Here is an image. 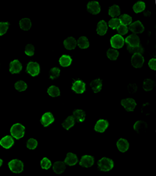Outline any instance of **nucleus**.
Segmentation results:
<instances>
[{"mask_svg":"<svg viewBox=\"0 0 156 176\" xmlns=\"http://www.w3.org/2000/svg\"><path fill=\"white\" fill-rule=\"evenodd\" d=\"M98 169H99L100 171H102V172H109V171L112 170L114 166V164L112 160L107 157H103L98 161Z\"/></svg>","mask_w":156,"mask_h":176,"instance_id":"f257e3e1","label":"nucleus"},{"mask_svg":"<svg viewBox=\"0 0 156 176\" xmlns=\"http://www.w3.org/2000/svg\"><path fill=\"white\" fill-rule=\"evenodd\" d=\"M24 126L20 124H15L11 127L10 133L13 138L20 140V138H22L24 135Z\"/></svg>","mask_w":156,"mask_h":176,"instance_id":"f03ea898","label":"nucleus"},{"mask_svg":"<svg viewBox=\"0 0 156 176\" xmlns=\"http://www.w3.org/2000/svg\"><path fill=\"white\" fill-rule=\"evenodd\" d=\"M9 168L14 173H20L23 170V164L19 160H13L9 163Z\"/></svg>","mask_w":156,"mask_h":176,"instance_id":"7ed1b4c3","label":"nucleus"},{"mask_svg":"<svg viewBox=\"0 0 156 176\" xmlns=\"http://www.w3.org/2000/svg\"><path fill=\"white\" fill-rule=\"evenodd\" d=\"M124 41H124V38L120 35H114L110 39L111 46L114 49H120V48H122L124 45Z\"/></svg>","mask_w":156,"mask_h":176,"instance_id":"20e7f679","label":"nucleus"},{"mask_svg":"<svg viewBox=\"0 0 156 176\" xmlns=\"http://www.w3.org/2000/svg\"><path fill=\"white\" fill-rule=\"evenodd\" d=\"M26 71L31 76H37L40 73L39 64L36 62H30V63H28V67H27Z\"/></svg>","mask_w":156,"mask_h":176,"instance_id":"39448f33","label":"nucleus"},{"mask_svg":"<svg viewBox=\"0 0 156 176\" xmlns=\"http://www.w3.org/2000/svg\"><path fill=\"white\" fill-rule=\"evenodd\" d=\"M121 104L124 108L127 110V111H133L136 107L137 103L133 99L127 98L124 99V100H121Z\"/></svg>","mask_w":156,"mask_h":176,"instance_id":"423d86ee","label":"nucleus"},{"mask_svg":"<svg viewBox=\"0 0 156 176\" xmlns=\"http://www.w3.org/2000/svg\"><path fill=\"white\" fill-rule=\"evenodd\" d=\"M144 60L142 55L140 53H134L131 58V63L134 68H140L143 66Z\"/></svg>","mask_w":156,"mask_h":176,"instance_id":"0eeeda50","label":"nucleus"},{"mask_svg":"<svg viewBox=\"0 0 156 176\" xmlns=\"http://www.w3.org/2000/svg\"><path fill=\"white\" fill-rule=\"evenodd\" d=\"M128 29H130L132 32H133V34H138V33H142L144 31V28L142 25V24L141 23V21L137 20L134 23H132L130 25H129Z\"/></svg>","mask_w":156,"mask_h":176,"instance_id":"6e6552de","label":"nucleus"},{"mask_svg":"<svg viewBox=\"0 0 156 176\" xmlns=\"http://www.w3.org/2000/svg\"><path fill=\"white\" fill-rule=\"evenodd\" d=\"M94 162H95V160H94L93 157L89 156V155H84V156H83L81 157V160L79 164L82 167L90 168L93 165Z\"/></svg>","mask_w":156,"mask_h":176,"instance_id":"1a4fd4ad","label":"nucleus"},{"mask_svg":"<svg viewBox=\"0 0 156 176\" xmlns=\"http://www.w3.org/2000/svg\"><path fill=\"white\" fill-rule=\"evenodd\" d=\"M87 11L89 13L92 14H98L100 13L101 10V8H100V5L98 2L95 1H91L89 2L88 4H87Z\"/></svg>","mask_w":156,"mask_h":176,"instance_id":"9d476101","label":"nucleus"},{"mask_svg":"<svg viewBox=\"0 0 156 176\" xmlns=\"http://www.w3.org/2000/svg\"><path fill=\"white\" fill-rule=\"evenodd\" d=\"M54 117L50 112H47V113H44L41 117V122L43 126L44 127H47L49 126V124H52V122L54 121Z\"/></svg>","mask_w":156,"mask_h":176,"instance_id":"9b49d317","label":"nucleus"},{"mask_svg":"<svg viewBox=\"0 0 156 176\" xmlns=\"http://www.w3.org/2000/svg\"><path fill=\"white\" fill-rule=\"evenodd\" d=\"M124 41L130 46H138L140 45V38L136 34L129 35Z\"/></svg>","mask_w":156,"mask_h":176,"instance_id":"f8f14e48","label":"nucleus"},{"mask_svg":"<svg viewBox=\"0 0 156 176\" xmlns=\"http://www.w3.org/2000/svg\"><path fill=\"white\" fill-rule=\"evenodd\" d=\"M109 126V122L106 120L101 119L97 121L95 126V130L98 132H104Z\"/></svg>","mask_w":156,"mask_h":176,"instance_id":"ddd939ff","label":"nucleus"},{"mask_svg":"<svg viewBox=\"0 0 156 176\" xmlns=\"http://www.w3.org/2000/svg\"><path fill=\"white\" fill-rule=\"evenodd\" d=\"M22 70V64L18 60L12 61L9 65V71L11 74H18Z\"/></svg>","mask_w":156,"mask_h":176,"instance_id":"4468645a","label":"nucleus"},{"mask_svg":"<svg viewBox=\"0 0 156 176\" xmlns=\"http://www.w3.org/2000/svg\"><path fill=\"white\" fill-rule=\"evenodd\" d=\"M72 90L77 93H83L85 91V84L82 81H75L72 85Z\"/></svg>","mask_w":156,"mask_h":176,"instance_id":"2eb2a0df","label":"nucleus"},{"mask_svg":"<svg viewBox=\"0 0 156 176\" xmlns=\"http://www.w3.org/2000/svg\"><path fill=\"white\" fill-rule=\"evenodd\" d=\"M14 144V140L10 135H6L0 140V145L5 149H9Z\"/></svg>","mask_w":156,"mask_h":176,"instance_id":"dca6fc26","label":"nucleus"},{"mask_svg":"<svg viewBox=\"0 0 156 176\" xmlns=\"http://www.w3.org/2000/svg\"><path fill=\"white\" fill-rule=\"evenodd\" d=\"M63 44H64L65 48L66 49L72 50V49H75L76 46H77V41L73 37H69V38H67L63 41Z\"/></svg>","mask_w":156,"mask_h":176,"instance_id":"f3484780","label":"nucleus"},{"mask_svg":"<svg viewBox=\"0 0 156 176\" xmlns=\"http://www.w3.org/2000/svg\"><path fill=\"white\" fill-rule=\"evenodd\" d=\"M77 162H78L77 157L76 156L74 153H67V155H66V159H65V161H64L65 164H68L69 166H73V165H75Z\"/></svg>","mask_w":156,"mask_h":176,"instance_id":"a211bd4d","label":"nucleus"},{"mask_svg":"<svg viewBox=\"0 0 156 176\" xmlns=\"http://www.w3.org/2000/svg\"><path fill=\"white\" fill-rule=\"evenodd\" d=\"M85 112L83 111L82 110H76L74 112V115H73L74 120H75V122L77 123L83 122L85 120Z\"/></svg>","mask_w":156,"mask_h":176,"instance_id":"6ab92c4d","label":"nucleus"},{"mask_svg":"<svg viewBox=\"0 0 156 176\" xmlns=\"http://www.w3.org/2000/svg\"><path fill=\"white\" fill-rule=\"evenodd\" d=\"M66 169V164L63 161H56L53 164V171L56 174H62Z\"/></svg>","mask_w":156,"mask_h":176,"instance_id":"aec40b11","label":"nucleus"},{"mask_svg":"<svg viewBox=\"0 0 156 176\" xmlns=\"http://www.w3.org/2000/svg\"><path fill=\"white\" fill-rule=\"evenodd\" d=\"M148 124L147 123L143 121H138L133 125V129L136 131L138 133H140L141 132H144L147 129Z\"/></svg>","mask_w":156,"mask_h":176,"instance_id":"412c9836","label":"nucleus"},{"mask_svg":"<svg viewBox=\"0 0 156 176\" xmlns=\"http://www.w3.org/2000/svg\"><path fill=\"white\" fill-rule=\"evenodd\" d=\"M117 147L119 151L122 152V153H124L127 150H128L129 149L128 141L127 140H124V139H120L117 142Z\"/></svg>","mask_w":156,"mask_h":176,"instance_id":"4be33fe9","label":"nucleus"},{"mask_svg":"<svg viewBox=\"0 0 156 176\" xmlns=\"http://www.w3.org/2000/svg\"><path fill=\"white\" fill-rule=\"evenodd\" d=\"M108 29V25L106 21L101 20L98 22V26H97V33L99 35H104L106 33Z\"/></svg>","mask_w":156,"mask_h":176,"instance_id":"5701e85b","label":"nucleus"},{"mask_svg":"<svg viewBox=\"0 0 156 176\" xmlns=\"http://www.w3.org/2000/svg\"><path fill=\"white\" fill-rule=\"evenodd\" d=\"M91 87L93 89L94 92L97 93V92H100L102 87V81L101 79H95L92 81L90 84Z\"/></svg>","mask_w":156,"mask_h":176,"instance_id":"b1692460","label":"nucleus"},{"mask_svg":"<svg viewBox=\"0 0 156 176\" xmlns=\"http://www.w3.org/2000/svg\"><path fill=\"white\" fill-rule=\"evenodd\" d=\"M74 124H75V120H74V117L70 116L65 120L64 122L63 123L62 125H63V127L66 130H69L71 127H73V126L74 125Z\"/></svg>","mask_w":156,"mask_h":176,"instance_id":"393cba45","label":"nucleus"},{"mask_svg":"<svg viewBox=\"0 0 156 176\" xmlns=\"http://www.w3.org/2000/svg\"><path fill=\"white\" fill-rule=\"evenodd\" d=\"M72 63V58L70 56L63 55L60 59V63L62 67H69Z\"/></svg>","mask_w":156,"mask_h":176,"instance_id":"a878e982","label":"nucleus"},{"mask_svg":"<svg viewBox=\"0 0 156 176\" xmlns=\"http://www.w3.org/2000/svg\"><path fill=\"white\" fill-rule=\"evenodd\" d=\"M20 27L23 31H28L31 27V22L30 19L23 18L20 21Z\"/></svg>","mask_w":156,"mask_h":176,"instance_id":"bb28decb","label":"nucleus"},{"mask_svg":"<svg viewBox=\"0 0 156 176\" xmlns=\"http://www.w3.org/2000/svg\"><path fill=\"white\" fill-rule=\"evenodd\" d=\"M77 45H78V46H79L81 49H87V48L89 47L88 39L84 36L81 37V38L77 40Z\"/></svg>","mask_w":156,"mask_h":176,"instance_id":"cd10ccee","label":"nucleus"},{"mask_svg":"<svg viewBox=\"0 0 156 176\" xmlns=\"http://www.w3.org/2000/svg\"><path fill=\"white\" fill-rule=\"evenodd\" d=\"M127 50L130 52V53H140L142 54L144 52V49L141 47V46H130L127 45Z\"/></svg>","mask_w":156,"mask_h":176,"instance_id":"c85d7f7f","label":"nucleus"},{"mask_svg":"<svg viewBox=\"0 0 156 176\" xmlns=\"http://www.w3.org/2000/svg\"><path fill=\"white\" fill-rule=\"evenodd\" d=\"M133 11H134L136 14L138 13H141L142 11H144L145 9V3L144 2H138L137 3H135L134 6H133Z\"/></svg>","mask_w":156,"mask_h":176,"instance_id":"c756f323","label":"nucleus"},{"mask_svg":"<svg viewBox=\"0 0 156 176\" xmlns=\"http://www.w3.org/2000/svg\"><path fill=\"white\" fill-rule=\"evenodd\" d=\"M109 14L112 17H116L120 14V9L117 5H114V6H111L109 9Z\"/></svg>","mask_w":156,"mask_h":176,"instance_id":"7c9ffc66","label":"nucleus"},{"mask_svg":"<svg viewBox=\"0 0 156 176\" xmlns=\"http://www.w3.org/2000/svg\"><path fill=\"white\" fill-rule=\"evenodd\" d=\"M48 93H49L51 96L56 97L60 95V89H59V88H57L56 86L52 85L48 89Z\"/></svg>","mask_w":156,"mask_h":176,"instance_id":"2f4dec72","label":"nucleus"},{"mask_svg":"<svg viewBox=\"0 0 156 176\" xmlns=\"http://www.w3.org/2000/svg\"><path fill=\"white\" fill-rule=\"evenodd\" d=\"M119 20H120L121 25H129L131 24L132 18L130 16L127 15V14H122V16H120L119 17Z\"/></svg>","mask_w":156,"mask_h":176,"instance_id":"473e14b6","label":"nucleus"},{"mask_svg":"<svg viewBox=\"0 0 156 176\" xmlns=\"http://www.w3.org/2000/svg\"><path fill=\"white\" fill-rule=\"evenodd\" d=\"M154 86H155V82L151 79H145L144 81V85L143 87L145 91H151L153 89Z\"/></svg>","mask_w":156,"mask_h":176,"instance_id":"72a5a7b5","label":"nucleus"},{"mask_svg":"<svg viewBox=\"0 0 156 176\" xmlns=\"http://www.w3.org/2000/svg\"><path fill=\"white\" fill-rule=\"evenodd\" d=\"M107 57L111 60H116L119 57V52L116 49H109L107 51Z\"/></svg>","mask_w":156,"mask_h":176,"instance_id":"f704fd0d","label":"nucleus"},{"mask_svg":"<svg viewBox=\"0 0 156 176\" xmlns=\"http://www.w3.org/2000/svg\"><path fill=\"white\" fill-rule=\"evenodd\" d=\"M121 25L120 20L119 18H115L113 17L112 19H111L109 22V25L112 29H117L118 27Z\"/></svg>","mask_w":156,"mask_h":176,"instance_id":"c9c22d12","label":"nucleus"},{"mask_svg":"<svg viewBox=\"0 0 156 176\" xmlns=\"http://www.w3.org/2000/svg\"><path fill=\"white\" fill-rule=\"evenodd\" d=\"M15 88L19 92H22V91L26 90L27 88H28V85H27V84L24 81H19L15 84Z\"/></svg>","mask_w":156,"mask_h":176,"instance_id":"e433bc0d","label":"nucleus"},{"mask_svg":"<svg viewBox=\"0 0 156 176\" xmlns=\"http://www.w3.org/2000/svg\"><path fill=\"white\" fill-rule=\"evenodd\" d=\"M60 70L58 68H53L49 71V75H50L51 79H55L60 76Z\"/></svg>","mask_w":156,"mask_h":176,"instance_id":"4c0bfd02","label":"nucleus"},{"mask_svg":"<svg viewBox=\"0 0 156 176\" xmlns=\"http://www.w3.org/2000/svg\"><path fill=\"white\" fill-rule=\"evenodd\" d=\"M41 166L43 169H45V170H47V169H49V168L52 166V163H51V161H49L48 158L44 157L41 160Z\"/></svg>","mask_w":156,"mask_h":176,"instance_id":"58836bf2","label":"nucleus"},{"mask_svg":"<svg viewBox=\"0 0 156 176\" xmlns=\"http://www.w3.org/2000/svg\"><path fill=\"white\" fill-rule=\"evenodd\" d=\"M25 53L29 57H32L34 54V46L31 44H28L25 48Z\"/></svg>","mask_w":156,"mask_h":176,"instance_id":"ea45409f","label":"nucleus"},{"mask_svg":"<svg viewBox=\"0 0 156 176\" xmlns=\"http://www.w3.org/2000/svg\"><path fill=\"white\" fill-rule=\"evenodd\" d=\"M38 146V142L37 140H34V139H30L27 142V147L30 150H34V149L37 147Z\"/></svg>","mask_w":156,"mask_h":176,"instance_id":"a19ab883","label":"nucleus"},{"mask_svg":"<svg viewBox=\"0 0 156 176\" xmlns=\"http://www.w3.org/2000/svg\"><path fill=\"white\" fill-rule=\"evenodd\" d=\"M9 23L7 22H1L0 23V35H3L6 34L9 28Z\"/></svg>","mask_w":156,"mask_h":176,"instance_id":"79ce46f5","label":"nucleus"},{"mask_svg":"<svg viewBox=\"0 0 156 176\" xmlns=\"http://www.w3.org/2000/svg\"><path fill=\"white\" fill-rule=\"evenodd\" d=\"M117 29L118 33H119V35H126L127 32H128V28H127V25H120L119 27H118Z\"/></svg>","mask_w":156,"mask_h":176,"instance_id":"37998d69","label":"nucleus"},{"mask_svg":"<svg viewBox=\"0 0 156 176\" xmlns=\"http://www.w3.org/2000/svg\"><path fill=\"white\" fill-rule=\"evenodd\" d=\"M137 85L135 84H130L128 85V91L130 92V93H134V92H137Z\"/></svg>","mask_w":156,"mask_h":176,"instance_id":"c03bdc74","label":"nucleus"},{"mask_svg":"<svg viewBox=\"0 0 156 176\" xmlns=\"http://www.w3.org/2000/svg\"><path fill=\"white\" fill-rule=\"evenodd\" d=\"M148 65H149V67H150L151 69L155 70H156V60L155 59H152V60H149Z\"/></svg>","mask_w":156,"mask_h":176,"instance_id":"a18cd8bd","label":"nucleus"},{"mask_svg":"<svg viewBox=\"0 0 156 176\" xmlns=\"http://www.w3.org/2000/svg\"><path fill=\"white\" fill-rule=\"evenodd\" d=\"M2 164H3V161H2V159H0V167L2 166Z\"/></svg>","mask_w":156,"mask_h":176,"instance_id":"49530a36","label":"nucleus"}]
</instances>
